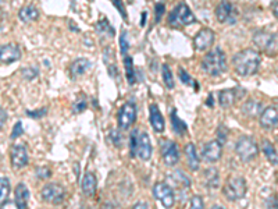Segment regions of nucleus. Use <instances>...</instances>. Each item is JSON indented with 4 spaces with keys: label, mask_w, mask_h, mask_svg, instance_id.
<instances>
[{
    "label": "nucleus",
    "mask_w": 278,
    "mask_h": 209,
    "mask_svg": "<svg viewBox=\"0 0 278 209\" xmlns=\"http://www.w3.org/2000/svg\"><path fill=\"white\" fill-rule=\"evenodd\" d=\"M135 120H137L135 104L131 102L123 104V107L120 109V113H118V127L121 130H127V128L131 127Z\"/></svg>",
    "instance_id": "9d476101"
},
{
    "label": "nucleus",
    "mask_w": 278,
    "mask_h": 209,
    "mask_svg": "<svg viewBox=\"0 0 278 209\" xmlns=\"http://www.w3.org/2000/svg\"><path fill=\"white\" fill-rule=\"evenodd\" d=\"M46 109H42V110H39V112H28V114H30L31 117H42L44 114H46Z\"/></svg>",
    "instance_id": "c03bdc74"
},
{
    "label": "nucleus",
    "mask_w": 278,
    "mask_h": 209,
    "mask_svg": "<svg viewBox=\"0 0 278 209\" xmlns=\"http://www.w3.org/2000/svg\"><path fill=\"white\" fill-rule=\"evenodd\" d=\"M120 48H121V53L125 54L127 51H128V48H130V44H128V41H127V31H123L121 32V37H120Z\"/></svg>",
    "instance_id": "f704fd0d"
},
{
    "label": "nucleus",
    "mask_w": 278,
    "mask_h": 209,
    "mask_svg": "<svg viewBox=\"0 0 278 209\" xmlns=\"http://www.w3.org/2000/svg\"><path fill=\"white\" fill-rule=\"evenodd\" d=\"M153 195L157 201L161 202V205L164 208L169 209L174 207L176 195H174L173 188L167 183H156L153 187Z\"/></svg>",
    "instance_id": "6e6552de"
},
{
    "label": "nucleus",
    "mask_w": 278,
    "mask_h": 209,
    "mask_svg": "<svg viewBox=\"0 0 278 209\" xmlns=\"http://www.w3.org/2000/svg\"><path fill=\"white\" fill-rule=\"evenodd\" d=\"M89 67V61L87 59H77L74 61L73 64H71V67H70V71H71V75L73 77H80L82 75L85 71H87V68Z\"/></svg>",
    "instance_id": "393cba45"
},
{
    "label": "nucleus",
    "mask_w": 278,
    "mask_h": 209,
    "mask_svg": "<svg viewBox=\"0 0 278 209\" xmlns=\"http://www.w3.org/2000/svg\"><path fill=\"white\" fill-rule=\"evenodd\" d=\"M87 109V102H85V99H81V101H78L77 104H74V112L80 113L82 112V110H85Z\"/></svg>",
    "instance_id": "4c0bfd02"
},
{
    "label": "nucleus",
    "mask_w": 278,
    "mask_h": 209,
    "mask_svg": "<svg viewBox=\"0 0 278 209\" xmlns=\"http://www.w3.org/2000/svg\"><path fill=\"white\" fill-rule=\"evenodd\" d=\"M96 187H97V181L93 173L88 172L81 183V188H82V193L87 195V197H92L96 193Z\"/></svg>",
    "instance_id": "aec40b11"
},
{
    "label": "nucleus",
    "mask_w": 278,
    "mask_h": 209,
    "mask_svg": "<svg viewBox=\"0 0 278 209\" xmlns=\"http://www.w3.org/2000/svg\"><path fill=\"white\" fill-rule=\"evenodd\" d=\"M164 10H166V4L164 3H157L156 6H154V21L156 23H159L161 18V15L164 14Z\"/></svg>",
    "instance_id": "72a5a7b5"
},
{
    "label": "nucleus",
    "mask_w": 278,
    "mask_h": 209,
    "mask_svg": "<svg viewBox=\"0 0 278 209\" xmlns=\"http://www.w3.org/2000/svg\"><path fill=\"white\" fill-rule=\"evenodd\" d=\"M171 123H173V130L176 131V134L184 135L186 133V124L177 116L176 112L171 113Z\"/></svg>",
    "instance_id": "bb28decb"
},
{
    "label": "nucleus",
    "mask_w": 278,
    "mask_h": 209,
    "mask_svg": "<svg viewBox=\"0 0 278 209\" xmlns=\"http://www.w3.org/2000/svg\"><path fill=\"white\" fill-rule=\"evenodd\" d=\"M30 201V190L24 183H20L15 188V204L20 207V209H27Z\"/></svg>",
    "instance_id": "412c9836"
},
{
    "label": "nucleus",
    "mask_w": 278,
    "mask_h": 209,
    "mask_svg": "<svg viewBox=\"0 0 278 209\" xmlns=\"http://www.w3.org/2000/svg\"><path fill=\"white\" fill-rule=\"evenodd\" d=\"M214 32H213L210 28H203L200 30L196 34V37L193 38V45H195V49L199 51V52H203V51H207L210 49L214 42Z\"/></svg>",
    "instance_id": "f8f14e48"
},
{
    "label": "nucleus",
    "mask_w": 278,
    "mask_h": 209,
    "mask_svg": "<svg viewBox=\"0 0 278 209\" xmlns=\"http://www.w3.org/2000/svg\"><path fill=\"white\" fill-rule=\"evenodd\" d=\"M210 209H224L223 207H219V205H214V207H212Z\"/></svg>",
    "instance_id": "09e8293b"
},
{
    "label": "nucleus",
    "mask_w": 278,
    "mask_h": 209,
    "mask_svg": "<svg viewBox=\"0 0 278 209\" xmlns=\"http://www.w3.org/2000/svg\"><path fill=\"white\" fill-rule=\"evenodd\" d=\"M10 159H11V166L14 169H21L24 166L28 164V152L24 145H14L11 148V154H10Z\"/></svg>",
    "instance_id": "ddd939ff"
},
{
    "label": "nucleus",
    "mask_w": 278,
    "mask_h": 209,
    "mask_svg": "<svg viewBox=\"0 0 278 209\" xmlns=\"http://www.w3.org/2000/svg\"><path fill=\"white\" fill-rule=\"evenodd\" d=\"M21 57V51L20 48L14 44H7V45L0 46V61L11 64Z\"/></svg>",
    "instance_id": "2eb2a0df"
},
{
    "label": "nucleus",
    "mask_w": 278,
    "mask_h": 209,
    "mask_svg": "<svg viewBox=\"0 0 278 209\" xmlns=\"http://www.w3.org/2000/svg\"><path fill=\"white\" fill-rule=\"evenodd\" d=\"M278 124V109L276 106L266 107L260 114V126L266 130L276 127Z\"/></svg>",
    "instance_id": "f3484780"
},
{
    "label": "nucleus",
    "mask_w": 278,
    "mask_h": 209,
    "mask_svg": "<svg viewBox=\"0 0 278 209\" xmlns=\"http://www.w3.org/2000/svg\"><path fill=\"white\" fill-rule=\"evenodd\" d=\"M235 152L243 162H250L257 157L259 147L252 137H242L235 145Z\"/></svg>",
    "instance_id": "423d86ee"
},
{
    "label": "nucleus",
    "mask_w": 278,
    "mask_h": 209,
    "mask_svg": "<svg viewBox=\"0 0 278 209\" xmlns=\"http://www.w3.org/2000/svg\"><path fill=\"white\" fill-rule=\"evenodd\" d=\"M253 44L267 54L278 53V37L269 31H257L253 35Z\"/></svg>",
    "instance_id": "20e7f679"
},
{
    "label": "nucleus",
    "mask_w": 278,
    "mask_h": 209,
    "mask_svg": "<svg viewBox=\"0 0 278 209\" xmlns=\"http://www.w3.org/2000/svg\"><path fill=\"white\" fill-rule=\"evenodd\" d=\"M41 195H42L44 201L57 205V204H60V202L64 200V197H66V190L60 186V184L50 183V184H46V186L42 188Z\"/></svg>",
    "instance_id": "1a4fd4ad"
},
{
    "label": "nucleus",
    "mask_w": 278,
    "mask_h": 209,
    "mask_svg": "<svg viewBox=\"0 0 278 209\" xmlns=\"http://www.w3.org/2000/svg\"><path fill=\"white\" fill-rule=\"evenodd\" d=\"M0 209H20V207L15 204V202H11V201H6L1 207H0Z\"/></svg>",
    "instance_id": "37998d69"
},
{
    "label": "nucleus",
    "mask_w": 278,
    "mask_h": 209,
    "mask_svg": "<svg viewBox=\"0 0 278 209\" xmlns=\"http://www.w3.org/2000/svg\"><path fill=\"white\" fill-rule=\"evenodd\" d=\"M267 208L269 209H278V200L276 195H271L270 200L267 201Z\"/></svg>",
    "instance_id": "a19ab883"
},
{
    "label": "nucleus",
    "mask_w": 278,
    "mask_h": 209,
    "mask_svg": "<svg viewBox=\"0 0 278 209\" xmlns=\"http://www.w3.org/2000/svg\"><path fill=\"white\" fill-rule=\"evenodd\" d=\"M195 21H196L195 15H193V13L190 11V8L185 3H180L169 15V24L173 25V27H176V28L195 23Z\"/></svg>",
    "instance_id": "39448f33"
},
{
    "label": "nucleus",
    "mask_w": 278,
    "mask_h": 209,
    "mask_svg": "<svg viewBox=\"0 0 278 209\" xmlns=\"http://www.w3.org/2000/svg\"><path fill=\"white\" fill-rule=\"evenodd\" d=\"M161 147V157H163V160L167 166H174V164L178 163L180 160V151H178V147H177L176 142L170 141V140H166L160 144Z\"/></svg>",
    "instance_id": "9b49d317"
},
{
    "label": "nucleus",
    "mask_w": 278,
    "mask_h": 209,
    "mask_svg": "<svg viewBox=\"0 0 278 209\" xmlns=\"http://www.w3.org/2000/svg\"><path fill=\"white\" fill-rule=\"evenodd\" d=\"M262 150H263L264 155L267 157L271 164H278V154L276 148L273 147V144H270L269 141H264L263 145H262Z\"/></svg>",
    "instance_id": "a878e982"
},
{
    "label": "nucleus",
    "mask_w": 278,
    "mask_h": 209,
    "mask_svg": "<svg viewBox=\"0 0 278 209\" xmlns=\"http://www.w3.org/2000/svg\"><path fill=\"white\" fill-rule=\"evenodd\" d=\"M145 20H146V13H143V14H142V25L145 24Z\"/></svg>",
    "instance_id": "de8ad7c7"
},
{
    "label": "nucleus",
    "mask_w": 278,
    "mask_h": 209,
    "mask_svg": "<svg viewBox=\"0 0 278 209\" xmlns=\"http://www.w3.org/2000/svg\"><path fill=\"white\" fill-rule=\"evenodd\" d=\"M113 3H114L116 8L120 10V13H121V15H123V18L125 20V18H127V13H125L124 6H123V1H121V0H113Z\"/></svg>",
    "instance_id": "ea45409f"
},
{
    "label": "nucleus",
    "mask_w": 278,
    "mask_h": 209,
    "mask_svg": "<svg viewBox=\"0 0 278 209\" xmlns=\"http://www.w3.org/2000/svg\"><path fill=\"white\" fill-rule=\"evenodd\" d=\"M124 66L127 80H128V82H130L131 85H134V84H135V71H134V63H132L131 57H125Z\"/></svg>",
    "instance_id": "c756f323"
},
{
    "label": "nucleus",
    "mask_w": 278,
    "mask_h": 209,
    "mask_svg": "<svg viewBox=\"0 0 278 209\" xmlns=\"http://www.w3.org/2000/svg\"><path fill=\"white\" fill-rule=\"evenodd\" d=\"M149 114H150V116H149L150 124H152V127H153L154 131L163 133V131H164V127H166V124H164L163 114H161V112L159 110L157 104H150V107H149Z\"/></svg>",
    "instance_id": "6ab92c4d"
},
{
    "label": "nucleus",
    "mask_w": 278,
    "mask_h": 209,
    "mask_svg": "<svg viewBox=\"0 0 278 209\" xmlns=\"http://www.w3.org/2000/svg\"><path fill=\"white\" fill-rule=\"evenodd\" d=\"M185 157H186V162H188V166H189L190 170L196 172L200 166V160H199L198 152H196V148L193 144H188L185 147Z\"/></svg>",
    "instance_id": "4be33fe9"
},
{
    "label": "nucleus",
    "mask_w": 278,
    "mask_h": 209,
    "mask_svg": "<svg viewBox=\"0 0 278 209\" xmlns=\"http://www.w3.org/2000/svg\"><path fill=\"white\" fill-rule=\"evenodd\" d=\"M223 193L230 201H239L246 194V181L243 177H232L224 186Z\"/></svg>",
    "instance_id": "0eeeda50"
},
{
    "label": "nucleus",
    "mask_w": 278,
    "mask_h": 209,
    "mask_svg": "<svg viewBox=\"0 0 278 209\" xmlns=\"http://www.w3.org/2000/svg\"><path fill=\"white\" fill-rule=\"evenodd\" d=\"M202 70L212 77L223 74L227 70V57L224 52L220 48L210 51L202 60Z\"/></svg>",
    "instance_id": "f03ea898"
},
{
    "label": "nucleus",
    "mask_w": 278,
    "mask_h": 209,
    "mask_svg": "<svg viewBox=\"0 0 278 209\" xmlns=\"http://www.w3.org/2000/svg\"><path fill=\"white\" fill-rule=\"evenodd\" d=\"M243 113L248 117H256L262 114V104L256 102V101H248L246 104H243Z\"/></svg>",
    "instance_id": "b1692460"
},
{
    "label": "nucleus",
    "mask_w": 278,
    "mask_h": 209,
    "mask_svg": "<svg viewBox=\"0 0 278 209\" xmlns=\"http://www.w3.org/2000/svg\"><path fill=\"white\" fill-rule=\"evenodd\" d=\"M8 193H10V183L7 179L0 177V207L7 201Z\"/></svg>",
    "instance_id": "c85d7f7f"
},
{
    "label": "nucleus",
    "mask_w": 278,
    "mask_h": 209,
    "mask_svg": "<svg viewBox=\"0 0 278 209\" xmlns=\"http://www.w3.org/2000/svg\"><path fill=\"white\" fill-rule=\"evenodd\" d=\"M206 176H207V181H209V184H212V186L219 184V173H217L216 169H210V170H207V172H206Z\"/></svg>",
    "instance_id": "473e14b6"
},
{
    "label": "nucleus",
    "mask_w": 278,
    "mask_h": 209,
    "mask_svg": "<svg viewBox=\"0 0 278 209\" xmlns=\"http://www.w3.org/2000/svg\"><path fill=\"white\" fill-rule=\"evenodd\" d=\"M6 121H7V113H6V110L0 106V130L3 128L4 124H6Z\"/></svg>",
    "instance_id": "79ce46f5"
},
{
    "label": "nucleus",
    "mask_w": 278,
    "mask_h": 209,
    "mask_svg": "<svg viewBox=\"0 0 278 209\" xmlns=\"http://www.w3.org/2000/svg\"><path fill=\"white\" fill-rule=\"evenodd\" d=\"M18 17L24 23H32V21L39 18V10L34 4H28V6H25L20 10Z\"/></svg>",
    "instance_id": "5701e85b"
},
{
    "label": "nucleus",
    "mask_w": 278,
    "mask_h": 209,
    "mask_svg": "<svg viewBox=\"0 0 278 209\" xmlns=\"http://www.w3.org/2000/svg\"><path fill=\"white\" fill-rule=\"evenodd\" d=\"M163 81L166 84V87L169 88V90H173L174 88V77H173V73H171V70L167 64H163Z\"/></svg>",
    "instance_id": "7c9ffc66"
},
{
    "label": "nucleus",
    "mask_w": 278,
    "mask_h": 209,
    "mask_svg": "<svg viewBox=\"0 0 278 209\" xmlns=\"http://www.w3.org/2000/svg\"><path fill=\"white\" fill-rule=\"evenodd\" d=\"M178 74H180V78H181V81L184 82V84H186V85H192L193 88L196 87L198 88V84H196V81H192V78L189 77V74L184 70V68L180 67V70H178Z\"/></svg>",
    "instance_id": "2f4dec72"
},
{
    "label": "nucleus",
    "mask_w": 278,
    "mask_h": 209,
    "mask_svg": "<svg viewBox=\"0 0 278 209\" xmlns=\"http://www.w3.org/2000/svg\"><path fill=\"white\" fill-rule=\"evenodd\" d=\"M221 155H223V145L217 140L207 142L203 147V151H202L203 159L207 160V162H210V163H214V162L220 160Z\"/></svg>",
    "instance_id": "4468645a"
},
{
    "label": "nucleus",
    "mask_w": 278,
    "mask_h": 209,
    "mask_svg": "<svg viewBox=\"0 0 278 209\" xmlns=\"http://www.w3.org/2000/svg\"><path fill=\"white\" fill-rule=\"evenodd\" d=\"M214 14H216V18L219 20L220 23H227V21H231V17H234V7L230 1L223 0L216 7Z\"/></svg>",
    "instance_id": "a211bd4d"
},
{
    "label": "nucleus",
    "mask_w": 278,
    "mask_h": 209,
    "mask_svg": "<svg viewBox=\"0 0 278 209\" xmlns=\"http://www.w3.org/2000/svg\"><path fill=\"white\" fill-rule=\"evenodd\" d=\"M190 209H205L203 207V200L200 198V197H193L192 200H190Z\"/></svg>",
    "instance_id": "c9c22d12"
},
{
    "label": "nucleus",
    "mask_w": 278,
    "mask_h": 209,
    "mask_svg": "<svg viewBox=\"0 0 278 209\" xmlns=\"http://www.w3.org/2000/svg\"><path fill=\"white\" fill-rule=\"evenodd\" d=\"M132 209H149V208H147V205L145 202H138V204L134 205V208Z\"/></svg>",
    "instance_id": "a18cd8bd"
},
{
    "label": "nucleus",
    "mask_w": 278,
    "mask_h": 209,
    "mask_svg": "<svg viewBox=\"0 0 278 209\" xmlns=\"http://www.w3.org/2000/svg\"><path fill=\"white\" fill-rule=\"evenodd\" d=\"M245 95V90L239 88H232V90H224L220 92L219 102L223 107H230L242 97Z\"/></svg>",
    "instance_id": "dca6fc26"
},
{
    "label": "nucleus",
    "mask_w": 278,
    "mask_h": 209,
    "mask_svg": "<svg viewBox=\"0 0 278 209\" xmlns=\"http://www.w3.org/2000/svg\"><path fill=\"white\" fill-rule=\"evenodd\" d=\"M273 13H274V15L278 18V3H276V6L273 7Z\"/></svg>",
    "instance_id": "49530a36"
},
{
    "label": "nucleus",
    "mask_w": 278,
    "mask_h": 209,
    "mask_svg": "<svg viewBox=\"0 0 278 209\" xmlns=\"http://www.w3.org/2000/svg\"><path fill=\"white\" fill-rule=\"evenodd\" d=\"M171 179H173V181H176V184L178 187H181V188H188V187L190 186V180L184 174L181 170H176V172L173 173L171 176H170Z\"/></svg>",
    "instance_id": "cd10ccee"
},
{
    "label": "nucleus",
    "mask_w": 278,
    "mask_h": 209,
    "mask_svg": "<svg viewBox=\"0 0 278 209\" xmlns=\"http://www.w3.org/2000/svg\"><path fill=\"white\" fill-rule=\"evenodd\" d=\"M22 134V124L18 121L17 124L14 126L13 128V133H11V138H17V137H20Z\"/></svg>",
    "instance_id": "58836bf2"
},
{
    "label": "nucleus",
    "mask_w": 278,
    "mask_h": 209,
    "mask_svg": "<svg viewBox=\"0 0 278 209\" xmlns=\"http://www.w3.org/2000/svg\"><path fill=\"white\" fill-rule=\"evenodd\" d=\"M130 145H131L132 155L142 159V160H149L153 154L150 138L143 131L134 130L131 134V140H130Z\"/></svg>",
    "instance_id": "7ed1b4c3"
},
{
    "label": "nucleus",
    "mask_w": 278,
    "mask_h": 209,
    "mask_svg": "<svg viewBox=\"0 0 278 209\" xmlns=\"http://www.w3.org/2000/svg\"><path fill=\"white\" fill-rule=\"evenodd\" d=\"M227 130L224 126H220L219 127V131H217V141L223 145V142L226 141V138H227Z\"/></svg>",
    "instance_id": "e433bc0d"
},
{
    "label": "nucleus",
    "mask_w": 278,
    "mask_h": 209,
    "mask_svg": "<svg viewBox=\"0 0 278 209\" xmlns=\"http://www.w3.org/2000/svg\"><path fill=\"white\" fill-rule=\"evenodd\" d=\"M260 53L253 49H245L242 52L236 53L232 57V66L235 73L241 77H249L253 75L260 66Z\"/></svg>",
    "instance_id": "f257e3e1"
}]
</instances>
